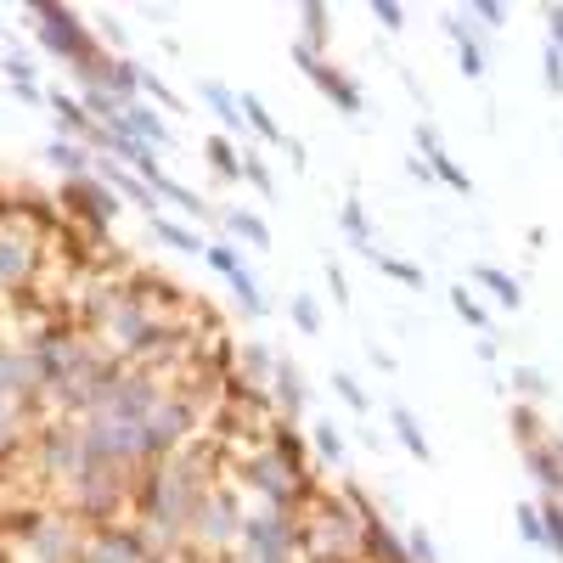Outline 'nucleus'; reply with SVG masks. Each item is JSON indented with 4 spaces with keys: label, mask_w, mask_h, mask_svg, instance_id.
Returning <instances> with one entry per match:
<instances>
[{
    "label": "nucleus",
    "mask_w": 563,
    "mask_h": 563,
    "mask_svg": "<svg viewBox=\"0 0 563 563\" xmlns=\"http://www.w3.org/2000/svg\"><path fill=\"white\" fill-rule=\"evenodd\" d=\"M79 451H85V468H130V462L147 456V435L142 423H119V417H85L79 428Z\"/></svg>",
    "instance_id": "1"
},
{
    "label": "nucleus",
    "mask_w": 563,
    "mask_h": 563,
    "mask_svg": "<svg viewBox=\"0 0 563 563\" xmlns=\"http://www.w3.org/2000/svg\"><path fill=\"white\" fill-rule=\"evenodd\" d=\"M197 502H204V490H197V468H192V462H170V468L147 485V513H152L158 536H170V529L192 524Z\"/></svg>",
    "instance_id": "2"
},
{
    "label": "nucleus",
    "mask_w": 563,
    "mask_h": 563,
    "mask_svg": "<svg viewBox=\"0 0 563 563\" xmlns=\"http://www.w3.org/2000/svg\"><path fill=\"white\" fill-rule=\"evenodd\" d=\"M28 23H35V40L51 57L69 62V69H85V62L102 51V46H96V35L85 28V17L69 12V7H28Z\"/></svg>",
    "instance_id": "3"
},
{
    "label": "nucleus",
    "mask_w": 563,
    "mask_h": 563,
    "mask_svg": "<svg viewBox=\"0 0 563 563\" xmlns=\"http://www.w3.org/2000/svg\"><path fill=\"white\" fill-rule=\"evenodd\" d=\"M163 339H170V327L152 321V310H147L142 299H113V305H108V344H113L119 355H147V350L163 344Z\"/></svg>",
    "instance_id": "4"
},
{
    "label": "nucleus",
    "mask_w": 563,
    "mask_h": 563,
    "mask_svg": "<svg viewBox=\"0 0 563 563\" xmlns=\"http://www.w3.org/2000/svg\"><path fill=\"white\" fill-rule=\"evenodd\" d=\"M163 401L158 394V383L147 378V372H119L113 378V394H108V406H102V417H119V423H147V412ZM96 417V412H90Z\"/></svg>",
    "instance_id": "5"
},
{
    "label": "nucleus",
    "mask_w": 563,
    "mask_h": 563,
    "mask_svg": "<svg viewBox=\"0 0 563 563\" xmlns=\"http://www.w3.org/2000/svg\"><path fill=\"white\" fill-rule=\"evenodd\" d=\"M40 271V248L23 225H0V293H17Z\"/></svg>",
    "instance_id": "6"
},
{
    "label": "nucleus",
    "mask_w": 563,
    "mask_h": 563,
    "mask_svg": "<svg viewBox=\"0 0 563 563\" xmlns=\"http://www.w3.org/2000/svg\"><path fill=\"white\" fill-rule=\"evenodd\" d=\"M293 62H299V69L316 79V90H321V96H327V102H333L339 113H360V90H355V85H350V79L333 69V62H321L310 46H299V51H293Z\"/></svg>",
    "instance_id": "7"
},
{
    "label": "nucleus",
    "mask_w": 563,
    "mask_h": 563,
    "mask_svg": "<svg viewBox=\"0 0 563 563\" xmlns=\"http://www.w3.org/2000/svg\"><path fill=\"white\" fill-rule=\"evenodd\" d=\"M186 428H192V412H186V401H175V394H163V401L147 412V423H142V435H147V456H152V451H175Z\"/></svg>",
    "instance_id": "8"
},
{
    "label": "nucleus",
    "mask_w": 563,
    "mask_h": 563,
    "mask_svg": "<svg viewBox=\"0 0 563 563\" xmlns=\"http://www.w3.org/2000/svg\"><path fill=\"white\" fill-rule=\"evenodd\" d=\"M204 259H209V271H220L231 287H237V299L248 305V316H259V310H265L259 282L248 277V265H243V254H237V248H231V243H209V248H204Z\"/></svg>",
    "instance_id": "9"
},
{
    "label": "nucleus",
    "mask_w": 563,
    "mask_h": 563,
    "mask_svg": "<svg viewBox=\"0 0 563 563\" xmlns=\"http://www.w3.org/2000/svg\"><path fill=\"white\" fill-rule=\"evenodd\" d=\"M243 541H248L254 563H287V547H293V536H287V518H282V513L248 518V524H243Z\"/></svg>",
    "instance_id": "10"
},
{
    "label": "nucleus",
    "mask_w": 563,
    "mask_h": 563,
    "mask_svg": "<svg viewBox=\"0 0 563 563\" xmlns=\"http://www.w3.org/2000/svg\"><path fill=\"white\" fill-rule=\"evenodd\" d=\"M192 524H197V536H204L209 547L243 536V518H237V507H231V495H204L197 513H192Z\"/></svg>",
    "instance_id": "11"
},
{
    "label": "nucleus",
    "mask_w": 563,
    "mask_h": 563,
    "mask_svg": "<svg viewBox=\"0 0 563 563\" xmlns=\"http://www.w3.org/2000/svg\"><path fill=\"white\" fill-rule=\"evenodd\" d=\"M119 136H130V142H142V147H163V142H170V124H163V113L152 108V102H142V96H136V102H130L124 113H119Z\"/></svg>",
    "instance_id": "12"
},
{
    "label": "nucleus",
    "mask_w": 563,
    "mask_h": 563,
    "mask_svg": "<svg viewBox=\"0 0 563 563\" xmlns=\"http://www.w3.org/2000/svg\"><path fill=\"white\" fill-rule=\"evenodd\" d=\"M69 204L85 209L96 225H108V220L119 215V192L102 186V181H90V175H74V181H69Z\"/></svg>",
    "instance_id": "13"
},
{
    "label": "nucleus",
    "mask_w": 563,
    "mask_h": 563,
    "mask_svg": "<svg viewBox=\"0 0 563 563\" xmlns=\"http://www.w3.org/2000/svg\"><path fill=\"white\" fill-rule=\"evenodd\" d=\"M74 495H79V507L108 513L119 502V474L113 468H85V474H74Z\"/></svg>",
    "instance_id": "14"
},
{
    "label": "nucleus",
    "mask_w": 563,
    "mask_h": 563,
    "mask_svg": "<svg viewBox=\"0 0 563 563\" xmlns=\"http://www.w3.org/2000/svg\"><path fill=\"white\" fill-rule=\"evenodd\" d=\"M445 35H451V46H456L462 74H468V79H485V46H479V35L468 28V17H462V12H445Z\"/></svg>",
    "instance_id": "15"
},
{
    "label": "nucleus",
    "mask_w": 563,
    "mask_h": 563,
    "mask_svg": "<svg viewBox=\"0 0 563 563\" xmlns=\"http://www.w3.org/2000/svg\"><path fill=\"white\" fill-rule=\"evenodd\" d=\"M40 462L51 474H85V451H79V435H69V428H57V435H46V445H40Z\"/></svg>",
    "instance_id": "16"
},
{
    "label": "nucleus",
    "mask_w": 563,
    "mask_h": 563,
    "mask_svg": "<svg viewBox=\"0 0 563 563\" xmlns=\"http://www.w3.org/2000/svg\"><path fill=\"white\" fill-rule=\"evenodd\" d=\"M85 563H147V552H142L136 536H124V529H108V536L90 541Z\"/></svg>",
    "instance_id": "17"
},
{
    "label": "nucleus",
    "mask_w": 563,
    "mask_h": 563,
    "mask_svg": "<svg viewBox=\"0 0 563 563\" xmlns=\"http://www.w3.org/2000/svg\"><path fill=\"white\" fill-rule=\"evenodd\" d=\"M35 552L46 558V563H69L74 558V529L69 524H35Z\"/></svg>",
    "instance_id": "18"
},
{
    "label": "nucleus",
    "mask_w": 563,
    "mask_h": 563,
    "mask_svg": "<svg viewBox=\"0 0 563 563\" xmlns=\"http://www.w3.org/2000/svg\"><path fill=\"white\" fill-rule=\"evenodd\" d=\"M474 282H479V287H485V293H490V299L502 305V310H518V305H524V287H518L507 271H495V265H479Z\"/></svg>",
    "instance_id": "19"
},
{
    "label": "nucleus",
    "mask_w": 563,
    "mask_h": 563,
    "mask_svg": "<svg viewBox=\"0 0 563 563\" xmlns=\"http://www.w3.org/2000/svg\"><path fill=\"white\" fill-rule=\"evenodd\" d=\"M147 225H152V237H158L163 248H175V254H204V248H209L204 237H197V231H186V225H175V220H163V215H152Z\"/></svg>",
    "instance_id": "20"
},
{
    "label": "nucleus",
    "mask_w": 563,
    "mask_h": 563,
    "mask_svg": "<svg viewBox=\"0 0 563 563\" xmlns=\"http://www.w3.org/2000/svg\"><path fill=\"white\" fill-rule=\"evenodd\" d=\"M204 102L220 113V124H225V130H243V96H231L220 79H204Z\"/></svg>",
    "instance_id": "21"
},
{
    "label": "nucleus",
    "mask_w": 563,
    "mask_h": 563,
    "mask_svg": "<svg viewBox=\"0 0 563 563\" xmlns=\"http://www.w3.org/2000/svg\"><path fill=\"white\" fill-rule=\"evenodd\" d=\"M46 108L62 119V136H85V102H74V96H62V90H46Z\"/></svg>",
    "instance_id": "22"
},
{
    "label": "nucleus",
    "mask_w": 563,
    "mask_h": 563,
    "mask_svg": "<svg viewBox=\"0 0 563 563\" xmlns=\"http://www.w3.org/2000/svg\"><path fill=\"white\" fill-rule=\"evenodd\" d=\"M204 152H209V163H215V175H220V181H243V158H237V147H231L225 136H209V142H204Z\"/></svg>",
    "instance_id": "23"
},
{
    "label": "nucleus",
    "mask_w": 563,
    "mask_h": 563,
    "mask_svg": "<svg viewBox=\"0 0 563 563\" xmlns=\"http://www.w3.org/2000/svg\"><path fill=\"white\" fill-rule=\"evenodd\" d=\"M152 192H158V204H175V209H186V215H209V204H204V197H197L192 186H181V181H170V175H163Z\"/></svg>",
    "instance_id": "24"
},
{
    "label": "nucleus",
    "mask_w": 563,
    "mask_h": 563,
    "mask_svg": "<svg viewBox=\"0 0 563 563\" xmlns=\"http://www.w3.org/2000/svg\"><path fill=\"white\" fill-rule=\"evenodd\" d=\"M254 490H265V495H271V502H282V495H287V468H282L277 456L254 462Z\"/></svg>",
    "instance_id": "25"
},
{
    "label": "nucleus",
    "mask_w": 563,
    "mask_h": 563,
    "mask_svg": "<svg viewBox=\"0 0 563 563\" xmlns=\"http://www.w3.org/2000/svg\"><path fill=\"white\" fill-rule=\"evenodd\" d=\"M428 163V175H435V181H445V186H456V192H474V181H468V170H462V163L440 147L435 158H423Z\"/></svg>",
    "instance_id": "26"
},
{
    "label": "nucleus",
    "mask_w": 563,
    "mask_h": 563,
    "mask_svg": "<svg viewBox=\"0 0 563 563\" xmlns=\"http://www.w3.org/2000/svg\"><path fill=\"white\" fill-rule=\"evenodd\" d=\"M394 435H401V445L417 456V462H428L435 451H428V440H423V428H417V417L406 412V406H394Z\"/></svg>",
    "instance_id": "27"
},
{
    "label": "nucleus",
    "mask_w": 563,
    "mask_h": 563,
    "mask_svg": "<svg viewBox=\"0 0 563 563\" xmlns=\"http://www.w3.org/2000/svg\"><path fill=\"white\" fill-rule=\"evenodd\" d=\"M220 220H225V231H231V237H243V243H254V248H265V243H271V231H265L254 215H243V209H225Z\"/></svg>",
    "instance_id": "28"
},
{
    "label": "nucleus",
    "mask_w": 563,
    "mask_h": 563,
    "mask_svg": "<svg viewBox=\"0 0 563 563\" xmlns=\"http://www.w3.org/2000/svg\"><path fill=\"white\" fill-rule=\"evenodd\" d=\"M46 163H57V170H69V181L90 170V158H85L74 142H51V147H46Z\"/></svg>",
    "instance_id": "29"
},
{
    "label": "nucleus",
    "mask_w": 563,
    "mask_h": 563,
    "mask_svg": "<svg viewBox=\"0 0 563 563\" xmlns=\"http://www.w3.org/2000/svg\"><path fill=\"white\" fill-rule=\"evenodd\" d=\"M344 237L360 243V248H372V220H367V209H360V197L344 204Z\"/></svg>",
    "instance_id": "30"
},
{
    "label": "nucleus",
    "mask_w": 563,
    "mask_h": 563,
    "mask_svg": "<svg viewBox=\"0 0 563 563\" xmlns=\"http://www.w3.org/2000/svg\"><path fill=\"white\" fill-rule=\"evenodd\" d=\"M243 124L254 130V136H265V142H282V130H277V119L265 113V102H254V96H243Z\"/></svg>",
    "instance_id": "31"
},
{
    "label": "nucleus",
    "mask_w": 563,
    "mask_h": 563,
    "mask_svg": "<svg viewBox=\"0 0 563 563\" xmlns=\"http://www.w3.org/2000/svg\"><path fill=\"white\" fill-rule=\"evenodd\" d=\"M136 90H147V96H152V108H181V96H175L170 85H163L152 69H142V62H136Z\"/></svg>",
    "instance_id": "32"
},
{
    "label": "nucleus",
    "mask_w": 563,
    "mask_h": 563,
    "mask_svg": "<svg viewBox=\"0 0 563 563\" xmlns=\"http://www.w3.org/2000/svg\"><path fill=\"white\" fill-rule=\"evenodd\" d=\"M333 389L344 394V406H350V412H360V417H367V412H372V394H367V389H360V383H355L350 372H333Z\"/></svg>",
    "instance_id": "33"
},
{
    "label": "nucleus",
    "mask_w": 563,
    "mask_h": 563,
    "mask_svg": "<svg viewBox=\"0 0 563 563\" xmlns=\"http://www.w3.org/2000/svg\"><path fill=\"white\" fill-rule=\"evenodd\" d=\"M451 305H456V316L468 321V327H485V321H490V310H485V305L474 299L468 287H451Z\"/></svg>",
    "instance_id": "34"
},
{
    "label": "nucleus",
    "mask_w": 563,
    "mask_h": 563,
    "mask_svg": "<svg viewBox=\"0 0 563 563\" xmlns=\"http://www.w3.org/2000/svg\"><path fill=\"white\" fill-rule=\"evenodd\" d=\"M529 468H536V479H541L547 490H563V468H558L552 451H529Z\"/></svg>",
    "instance_id": "35"
},
{
    "label": "nucleus",
    "mask_w": 563,
    "mask_h": 563,
    "mask_svg": "<svg viewBox=\"0 0 563 563\" xmlns=\"http://www.w3.org/2000/svg\"><path fill=\"white\" fill-rule=\"evenodd\" d=\"M372 259H378V271H383V277L406 282V287H423V271H417V265H406V259H389V254H372Z\"/></svg>",
    "instance_id": "36"
},
{
    "label": "nucleus",
    "mask_w": 563,
    "mask_h": 563,
    "mask_svg": "<svg viewBox=\"0 0 563 563\" xmlns=\"http://www.w3.org/2000/svg\"><path fill=\"white\" fill-rule=\"evenodd\" d=\"M462 17H474V23H485V28H502V23H507V7H502V0H474Z\"/></svg>",
    "instance_id": "37"
},
{
    "label": "nucleus",
    "mask_w": 563,
    "mask_h": 563,
    "mask_svg": "<svg viewBox=\"0 0 563 563\" xmlns=\"http://www.w3.org/2000/svg\"><path fill=\"white\" fill-rule=\"evenodd\" d=\"M271 372H277V394H282V406H287V412H299V378H293V367H287V360H277Z\"/></svg>",
    "instance_id": "38"
},
{
    "label": "nucleus",
    "mask_w": 563,
    "mask_h": 563,
    "mask_svg": "<svg viewBox=\"0 0 563 563\" xmlns=\"http://www.w3.org/2000/svg\"><path fill=\"white\" fill-rule=\"evenodd\" d=\"M293 321H299V333H321V310H316V299H310V293H299V299H293Z\"/></svg>",
    "instance_id": "39"
},
{
    "label": "nucleus",
    "mask_w": 563,
    "mask_h": 563,
    "mask_svg": "<svg viewBox=\"0 0 563 563\" xmlns=\"http://www.w3.org/2000/svg\"><path fill=\"white\" fill-rule=\"evenodd\" d=\"M243 181H254L265 197H277V181H271V170H265V158H259V152H248V158H243Z\"/></svg>",
    "instance_id": "40"
},
{
    "label": "nucleus",
    "mask_w": 563,
    "mask_h": 563,
    "mask_svg": "<svg viewBox=\"0 0 563 563\" xmlns=\"http://www.w3.org/2000/svg\"><path fill=\"white\" fill-rule=\"evenodd\" d=\"M316 451H321L327 462H339V456H344V440H339V428H333V423H316Z\"/></svg>",
    "instance_id": "41"
},
{
    "label": "nucleus",
    "mask_w": 563,
    "mask_h": 563,
    "mask_svg": "<svg viewBox=\"0 0 563 563\" xmlns=\"http://www.w3.org/2000/svg\"><path fill=\"white\" fill-rule=\"evenodd\" d=\"M541 74H547V90L563 96V51H552V46L541 51Z\"/></svg>",
    "instance_id": "42"
},
{
    "label": "nucleus",
    "mask_w": 563,
    "mask_h": 563,
    "mask_svg": "<svg viewBox=\"0 0 563 563\" xmlns=\"http://www.w3.org/2000/svg\"><path fill=\"white\" fill-rule=\"evenodd\" d=\"M541 529H547V547H552V552L563 558V507H558V502H552V507L541 513Z\"/></svg>",
    "instance_id": "43"
},
{
    "label": "nucleus",
    "mask_w": 563,
    "mask_h": 563,
    "mask_svg": "<svg viewBox=\"0 0 563 563\" xmlns=\"http://www.w3.org/2000/svg\"><path fill=\"white\" fill-rule=\"evenodd\" d=\"M518 536H524L529 547H536V541H547V529H541V513H536V507H529V502L518 507Z\"/></svg>",
    "instance_id": "44"
},
{
    "label": "nucleus",
    "mask_w": 563,
    "mask_h": 563,
    "mask_svg": "<svg viewBox=\"0 0 563 563\" xmlns=\"http://www.w3.org/2000/svg\"><path fill=\"white\" fill-rule=\"evenodd\" d=\"M372 17L389 28V35H401V28H406V12L401 7H394V0H378V7H372Z\"/></svg>",
    "instance_id": "45"
},
{
    "label": "nucleus",
    "mask_w": 563,
    "mask_h": 563,
    "mask_svg": "<svg viewBox=\"0 0 563 563\" xmlns=\"http://www.w3.org/2000/svg\"><path fill=\"white\" fill-rule=\"evenodd\" d=\"M305 40H327V7H305Z\"/></svg>",
    "instance_id": "46"
},
{
    "label": "nucleus",
    "mask_w": 563,
    "mask_h": 563,
    "mask_svg": "<svg viewBox=\"0 0 563 563\" xmlns=\"http://www.w3.org/2000/svg\"><path fill=\"white\" fill-rule=\"evenodd\" d=\"M440 152V136H435V124H417V158H435Z\"/></svg>",
    "instance_id": "47"
},
{
    "label": "nucleus",
    "mask_w": 563,
    "mask_h": 563,
    "mask_svg": "<svg viewBox=\"0 0 563 563\" xmlns=\"http://www.w3.org/2000/svg\"><path fill=\"white\" fill-rule=\"evenodd\" d=\"M547 28H552V51H563V7H547Z\"/></svg>",
    "instance_id": "48"
},
{
    "label": "nucleus",
    "mask_w": 563,
    "mask_h": 563,
    "mask_svg": "<svg viewBox=\"0 0 563 563\" xmlns=\"http://www.w3.org/2000/svg\"><path fill=\"white\" fill-rule=\"evenodd\" d=\"M513 383H518V389H541V394H547V378H541V372H529V367H518V372H513Z\"/></svg>",
    "instance_id": "49"
},
{
    "label": "nucleus",
    "mask_w": 563,
    "mask_h": 563,
    "mask_svg": "<svg viewBox=\"0 0 563 563\" xmlns=\"http://www.w3.org/2000/svg\"><path fill=\"white\" fill-rule=\"evenodd\" d=\"M327 282H333V293H339V299H350V282H344V271H339V265H327Z\"/></svg>",
    "instance_id": "50"
},
{
    "label": "nucleus",
    "mask_w": 563,
    "mask_h": 563,
    "mask_svg": "<svg viewBox=\"0 0 563 563\" xmlns=\"http://www.w3.org/2000/svg\"><path fill=\"white\" fill-rule=\"evenodd\" d=\"M102 35H108L113 46H124V28H119V17H102Z\"/></svg>",
    "instance_id": "51"
}]
</instances>
